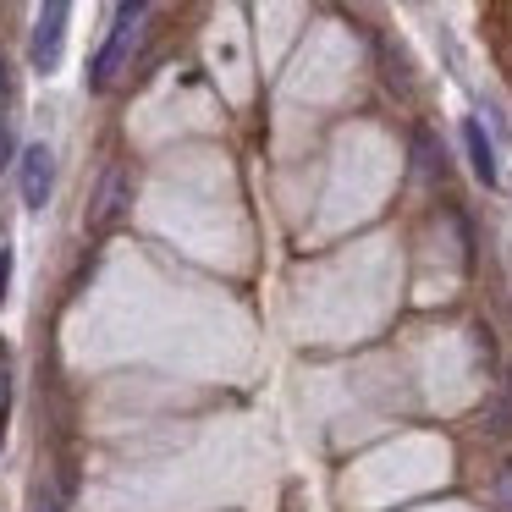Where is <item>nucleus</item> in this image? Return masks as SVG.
Wrapping results in <instances>:
<instances>
[{"mask_svg": "<svg viewBox=\"0 0 512 512\" xmlns=\"http://www.w3.org/2000/svg\"><path fill=\"white\" fill-rule=\"evenodd\" d=\"M144 23H149L144 0H122V6H116V28H111V39H105V50L94 56V67H89V89H111V83L122 78L127 56H133V39H138Z\"/></svg>", "mask_w": 512, "mask_h": 512, "instance_id": "nucleus-1", "label": "nucleus"}, {"mask_svg": "<svg viewBox=\"0 0 512 512\" xmlns=\"http://www.w3.org/2000/svg\"><path fill=\"white\" fill-rule=\"evenodd\" d=\"M67 6L61 0H50L45 12H39V23H34V45H28V56H34V67L39 72H56L61 67V45H67Z\"/></svg>", "mask_w": 512, "mask_h": 512, "instance_id": "nucleus-2", "label": "nucleus"}, {"mask_svg": "<svg viewBox=\"0 0 512 512\" xmlns=\"http://www.w3.org/2000/svg\"><path fill=\"white\" fill-rule=\"evenodd\" d=\"M127 204H133V177H127L122 166H111V171H105V182H100V193H94L89 226H94V232H111V226L127 215Z\"/></svg>", "mask_w": 512, "mask_h": 512, "instance_id": "nucleus-3", "label": "nucleus"}, {"mask_svg": "<svg viewBox=\"0 0 512 512\" xmlns=\"http://www.w3.org/2000/svg\"><path fill=\"white\" fill-rule=\"evenodd\" d=\"M50 182H56V166H50V149H45V144L23 149V199H28V210H45Z\"/></svg>", "mask_w": 512, "mask_h": 512, "instance_id": "nucleus-4", "label": "nucleus"}, {"mask_svg": "<svg viewBox=\"0 0 512 512\" xmlns=\"http://www.w3.org/2000/svg\"><path fill=\"white\" fill-rule=\"evenodd\" d=\"M463 144H468V166H474V177L485 182V188H496V149H490L479 116H468V122H463Z\"/></svg>", "mask_w": 512, "mask_h": 512, "instance_id": "nucleus-5", "label": "nucleus"}, {"mask_svg": "<svg viewBox=\"0 0 512 512\" xmlns=\"http://www.w3.org/2000/svg\"><path fill=\"white\" fill-rule=\"evenodd\" d=\"M413 155H419V177H441V144L430 133H413Z\"/></svg>", "mask_w": 512, "mask_h": 512, "instance_id": "nucleus-6", "label": "nucleus"}, {"mask_svg": "<svg viewBox=\"0 0 512 512\" xmlns=\"http://www.w3.org/2000/svg\"><path fill=\"white\" fill-rule=\"evenodd\" d=\"M6 419H12V369L0 358V441H6Z\"/></svg>", "mask_w": 512, "mask_h": 512, "instance_id": "nucleus-7", "label": "nucleus"}, {"mask_svg": "<svg viewBox=\"0 0 512 512\" xmlns=\"http://www.w3.org/2000/svg\"><path fill=\"white\" fill-rule=\"evenodd\" d=\"M496 507H501V512H512V463H501V468H496Z\"/></svg>", "mask_w": 512, "mask_h": 512, "instance_id": "nucleus-8", "label": "nucleus"}, {"mask_svg": "<svg viewBox=\"0 0 512 512\" xmlns=\"http://www.w3.org/2000/svg\"><path fill=\"white\" fill-rule=\"evenodd\" d=\"M6 281H12V248H0V298H6Z\"/></svg>", "mask_w": 512, "mask_h": 512, "instance_id": "nucleus-9", "label": "nucleus"}, {"mask_svg": "<svg viewBox=\"0 0 512 512\" xmlns=\"http://www.w3.org/2000/svg\"><path fill=\"white\" fill-rule=\"evenodd\" d=\"M0 166H12V133L0 127Z\"/></svg>", "mask_w": 512, "mask_h": 512, "instance_id": "nucleus-10", "label": "nucleus"}]
</instances>
